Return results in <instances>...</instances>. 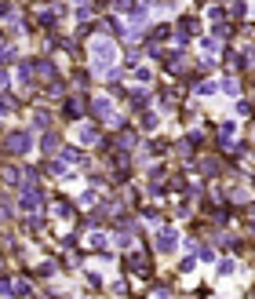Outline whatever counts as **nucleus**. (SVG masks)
<instances>
[{
  "mask_svg": "<svg viewBox=\"0 0 255 299\" xmlns=\"http://www.w3.org/2000/svg\"><path fill=\"white\" fill-rule=\"evenodd\" d=\"M113 59H117V40H113V37L91 40V73H109Z\"/></svg>",
  "mask_w": 255,
  "mask_h": 299,
  "instance_id": "f257e3e1",
  "label": "nucleus"
},
{
  "mask_svg": "<svg viewBox=\"0 0 255 299\" xmlns=\"http://www.w3.org/2000/svg\"><path fill=\"white\" fill-rule=\"evenodd\" d=\"M0 150H4L7 157H26L33 150V132H26V128H15V132H7L0 139Z\"/></svg>",
  "mask_w": 255,
  "mask_h": 299,
  "instance_id": "f03ea898",
  "label": "nucleus"
},
{
  "mask_svg": "<svg viewBox=\"0 0 255 299\" xmlns=\"http://www.w3.org/2000/svg\"><path fill=\"white\" fill-rule=\"evenodd\" d=\"M48 212H51V219L80 223V204H73L70 197H62V193H51V197H48Z\"/></svg>",
  "mask_w": 255,
  "mask_h": 299,
  "instance_id": "7ed1b4c3",
  "label": "nucleus"
},
{
  "mask_svg": "<svg viewBox=\"0 0 255 299\" xmlns=\"http://www.w3.org/2000/svg\"><path fill=\"white\" fill-rule=\"evenodd\" d=\"M120 266H124V270H131V274H139L143 281H149V274H153V263H149V252H124Z\"/></svg>",
  "mask_w": 255,
  "mask_h": 299,
  "instance_id": "20e7f679",
  "label": "nucleus"
},
{
  "mask_svg": "<svg viewBox=\"0 0 255 299\" xmlns=\"http://www.w3.org/2000/svg\"><path fill=\"white\" fill-rule=\"evenodd\" d=\"M153 248L160 252V256H172V252L179 248V230L172 226V223H160L157 233H153Z\"/></svg>",
  "mask_w": 255,
  "mask_h": 299,
  "instance_id": "39448f33",
  "label": "nucleus"
},
{
  "mask_svg": "<svg viewBox=\"0 0 255 299\" xmlns=\"http://www.w3.org/2000/svg\"><path fill=\"white\" fill-rule=\"evenodd\" d=\"M88 113H91V120H99V124H117V113H113V99H106V95L91 99V102H88Z\"/></svg>",
  "mask_w": 255,
  "mask_h": 299,
  "instance_id": "423d86ee",
  "label": "nucleus"
},
{
  "mask_svg": "<svg viewBox=\"0 0 255 299\" xmlns=\"http://www.w3.org/2000/svg\"><path fill=\"white\" fill-rule=\"evenodd\" d=\"M88 102H91V99H84V95H73V99L59 102V117H62V120H80L84 113H88Z\"/></svg>",
  "mask_w": 255,
  "mask_h": 299,
  "instance_id": "0eeeda50",
  "label": "nucleus"
},
{
  "mask_svg": "<svg viewBox=\"0 0 255 299\" xmlns=\"http://www.w3.org/2000/svg\"><path fill=\"white\" fill-rule=\"evenodd\" d=\"M230 168V161H219L215 153H208V157H197V172L208 175V179H219V175Z\"/></svg>",
  "mask_w": 255,
  "mask_h": 299,
  "instance_id": "6e6552de",
  "label": "nucleus"
},
{
  "mask_svg": "<svg viewBox=\"0 0 255 299\" xmlns=\"http://www.w3.org/2000/svg\"><path fill=\"white\" fill-rule=\"evenodd\" d=\"M201 30V22H197V15H182L175 22V40H179V48H186V40H190V37Z\"/></svg>",
  "mask_w": 255,
  "mask_h": 299,
  "instance_id": "1a4fd4ad",
  "label": "nucleus"
},
{
  "mask_svg": "<svg viewBox=\"0 0 255 299\" xmlns=\"http://www.w3.org/2000/svg\"><path fill=\"white\" fill-rule=\"evenodd\" d=\"M99 135H102V124H99V120L80 124V146H99Z\"/></svg>",
  "mask_w": 255,
  "mask_h": 299,
  "instance_id": "9d476101",
  "label": "nucleus"
},
{
  "mask_svg": "<svg viewBox=\"0 0 255 299\" xmlns=\"http://www.w3.org/2000/svg\"><path fill=\"white\" fill-rule=\"evenodd\" d=\"M33 128H36V132H51V110H44V106H36L33 110Z\"/></svg>",
  "mask_w": 255,
  "mask_h": 299,
  "instance_id": "9b49d317",
  "label": "nucleus"
},
{
  "mask_svg": "<svg viewBox=\"0 0 255 299\" xmlns=\"http://www.w3.org/2000/svg\"><path fill=\"white\" fill-rule=\"evenodd\" d=\"M160 110H164V113H175V110H179V95H175V88H164V91H160Z\"/></svg>",
  "mask_w": 255,
  "mask_h": 299,
  "instance_id": "f8f14e48",
  "label": "nucleus"
},
{
  "mask_svg": "<svg viewBox=\"0 0 255 299\" xmlns=\"http://www.w3.org/2000/svg\"><path fill=\"white\" fill-rule=\"evenodd\" d=\"M18 95H11V91H0V113H18Z\"/></svg>",
  "mask_w": 255,
  "mask_h": 299,
  "instance_id": "ddd939ff",
  "label": "nucleus"
},
{
  "mask_svg": "<svg viewBox=\"0 0 255 299\" xmlns=\"http://www.w3.org/2000/svg\"><path fill=\"white\" fill-rule=\"evenodd\" d=\"M40 150H44V153H55V150H62L59 132H44V135H40Z\"/></svg>",
  "mask_w": 255,
  "mask_h": 299,
  "instance_id": "4468645a",
  "label": "nucleus"
},
{
  "mask_svg": "<svg viewBox=\"0 0 255 299\" xmlns=\"http://www.w3.org/2000/svg\"><path fill=\"white\" fill-rule=\"evenodd\" d=\"M84 288H88V292H102V274L88 270V274H84Z\"/></svg>",
  "mask_w": 255,
  "mask_h": 299,
  "instance_id": "2eb2a0df",
  "label": "nucleus"
},
{
  "mask_svg": "<svg viewBox=\"0 0 255 299\" xmlns=\"http://www.w3.org/2000/svg\"><path fill=\"white\" fill-rule=\"evenodd\" d=\"M139 128H143V132H153V128H157V113L143 110V113H139Z\"/></svg>",
  "mask_w": 255,
  "mask_h": 299,
  "instance_id": "dca6fc26",
  "label": "nucleus"
},
{
  "mask_svg": "<svg viewBox=\"0 0 255 299\" xmlns=\"http://www.w3.org/2000/svg\"><path fill=\"white\" fill-rule=\"evenodd\" d=\"M219 88L226 91V95H237V91H241V84H237V80H233V77H230V73H226V77L219 80Z\"/></svg>",
  "mask_w": 255,
  "mask_h": 299,
  "instance_id": "f3484780",
  "label": "nucleus"
},
{
  "mask_svg": "<svg viewBox=\"0 0 255 299\" xmlns=\"http://www.w3.org/2000/svg\"><path fill=\"white\" fill-rule=\"evenodd\" d=\"M7 62H15V51H11V44H0V66L7 70Z\"/></svg>",
  "mask_w": 255,
  "mask_h": 299,
  "instance_id": "a211bd4d",
  "label": "nucleus"
},
{
  "mask_svg": "<svg viewBox=\"0 0 255 299\" xmlns=\"http://www.w3.org/2000/svg\"><path fill=\"white\" fill-rule=\"evenodd\" d=\"M197 259H201V263H212V259H215V248H212V245H201V248H197Z\"/></svg>",
  "mask_w": 255,
  "mask_h": 299,
  "instance_id": "6ab92c4d",
  "label": "nucleus"
},
{
  "mask_svg": "<svg viewBox=\"0 0 255 299\" xmlns=\"http://www.w3.org/2000/svg\"><path fill=\"white\" fill-rule=\"evenodd\" d=\"M135 80H139V84H153V70L139 66V70H135Z\"/></svg>",
  "mask_w": 255,
  "mask_h": 299,
  "instance_id": "aec40b11",
  "label": "nucleus"
},
{
  "mask_svg": "<svg viewBox=\"0 0 255 299\" xmlns=\"http://www.w3.org/2000/svg\"><path fill=\"white\" fill-rule=\"evenodd\" d=\"M193 266H197V259H193V256H182V259H179V270H182V274H190Z\"/></svg>",
  "mask_w": 255,
  "mask_h": 299,
  "instance_id": "412c9836",
  "label": "nucleus"
},
{
  "mask_svg": "<svg viewBox=\"0 0 255 299\" xmlns=\"http://www.w3.org/2000/svg\"><path fill=\"white\" fill-rule=\"evenodd\" d=\"M201 48H204V51H219V40H215V37H204Z\"/></svg>",
  "mask_w": 255,
  "mask_h": 299,
  "instance_id": "4be33fe9",
  "label": "nucleus"
},
{
  "mask_svg": "<svg viewBox=\"0 0 255 299\" xmlns=\"http://www.w3.org/2000/svg\"><path fill=\"white\" fill-rule=\"evenodd\" d=\"M109 292H113V296H128V281H117V285L109 288Z\"/></svg>",
  "mask_w": 255,
  "mask_h": 299,
  "instance_id": "5701e85b",
  "label": "nucleus"
},
{
  "mask_svg": "<svg viewBox=\"0 0 255 299\" xmlns=\"http://www.w3.org/2000/svg\"><path fill=\"white\" fill-rule=\"evenodd\" d=\"M219 274H222V277L233 274V259H222V263H219Z\"/></svg>",
  "mask_w": 255,
  "mask_h": 299,
  "instance_id": "b1692460",
  "label": "nucleus"
},
{
  "mask_svg": "<svg viewBox=\"0 0 255 299\" xmlns=\"http://www.w3.org/2000/svg\"><path fill=\"white\" fill-rule=\"evenodd\" d=\"M44 299H59V296H55V292H48V296H44Z\"/></svg>",
  "mask_w": 255,
  "mask_h": 299,
  "instance_id": "393cba45",
  "label": "nucleus"
},
{
  "mask_svg": "<svg viewBox=\"0 0 255 299\" xmlns=\"http://www.w3.org/2000/svg\"><path fill=\"white\" fill-rule=\"evenodd\" d=\"M252 146H255V135H252Z\"/></svg>",
  "mask_w": 255,
  "mask_h": 299,
  "instance_id": "a878e982",
  "label": "nucleus"
}]
</instances>
